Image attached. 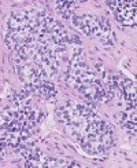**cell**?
<instances>
[{
  "instance_id": "1",
  "label": "cell",
  "mask_w": 137,
  "mask_h": 168,
  "mask_svg": "<svg viewBox=\"0 0 137 168\" xmlns=\"http://www.w3.org/2000/svg\"><path fill=\"white\" fill-rule=\"evenodd\" d=\"M6 141H7L8 148H12V149L18 148V146L21 145V139H19V137H18V134H14V132H10Z\"/></svg>"
},
{
  "instance_id": "2",
  "label": "cell",
  "mask_w": 137,
  "mask_h": 168,
  "mask_svg": "<svg viewBox=\"0 0 137 168\" xmlns=\"http://www.w3.org/2000/svg\"><path fill=\"white\" fill-rule=\"evenodd\" d=\"M10 17L15 18V20L19 21L21 24H22V22H24V20H25V12H24V10H12L11 14H10Z\"/></svg>"
},
{
  "instance_id": "3",
  "label": "cell",
  "mask_w": 137,
  "mask_h": 168,
  "mask_svg": "<svg viewBox=\"0 0 137 168\" xmlns=\"http://www.w3.org/2000/svg\"><path fill=\"white\" fill-rule=\"evenodd\" d=\"M18 137H19L21 142H26L28 139L30 138V129H26V128H21L18 131Z\"/></svg>"
},
{
  "instance_id": "4",
  "label": "cell",
  "mask_w": 137,
  "mask_h": 168,
  "mask_svg": "<svg viewBox=\"0 0 137 168\" xmlns=\"http://www.w3.org/2000/svg\"><path fill=\"white\" fill-rule=\"evenodd\" d=\"M71 21H73V25H74L75 28H78V29H81V28L84 26V22H82V17H81V15H73Z\"/></svg>"
},
{
  "instance_id": "5",
  "label": "cell",
  "mask_w": 137,
  "mask_h": 168,
  "mask_svg": "<svg viewBox=\"0 0 137 168\" xmlns=\"http://www.w3.org/2000/svg\"><path fill=\"white\" fill-rule=\"evenodd\" d=\"M54 24H55V18H52L51 15H47V18L44 20V26H45V29L51 30L54 26Z\"/></svg>"
},
{
  "instance_id": "6",
  "label": "cell",
  "mask_w": 137,
  "mask_h": 168,
  "mask_svg": "<svg viewBox=\"0 0 137 168\" xmlns=\"http://www.w3.org/2000/svg\"><path fill=\"white\" fill-rule=\"evenodd\" d=\"M70 36V43L73 44V46H81V39H79V36L77 34H69Z\"/></svg>"
},
{
  "instance_id": "7",
  "label": "cell",
  "mask_w": 137,
  "mask_h": 168,
  "mask_svg": "<svg viewBox=\"0 0 137 168\" xmlns=\"http://www.w3.org/2000/svg\"><path fill=\"white\" fill-rule=\"evenodd\" d=\"M73 15H74V8H66L62 12V18H65V20H70Z\"/></svg>"
},
{
  "instance_id": "8",
  "label": "cell",
  "mask_w": 137,
  "mask_h": 168,
  "mask_svg": "<svg viewBox=\"0 0 137 168\" xmlns=\"http://www.w3.org/2000/svg\"><path fill=\"white\" fill-rule=\"evenodd\" d=\"M95 72H96V73H101V75H103L104 72H106L103 62H100V61L96 62V65H95Z\"/></svg>"
},
{
  "instance_id": "9",
  "label": "cell",
  "mask_w": 137,
  "mask_h": 168,
  "mask_svg": "<svg viewBox=\"0 0 137 168\" xmlns=\"http://www.w3.org/2000/svg\"><path fill=\"white\" fill-rule=\"evenodd\" d=\"M45 112H43V110H40V112H37V119H36V121L37 123H43L44 120H45Z\"/></svg>"
},
{
  "instance_id": "10",
  "label": "cell",
  "mask_w": 137,
  "mask_h": 168,
  "mask_svg": "<svg viewBox=\"0 0 137 168\" xmlns=\"http://www.w3.org/2000/svg\"><path fill=\"white\" fill-rule=\"evenodd\" d=\"M127 120H129V117H127V112H126V110H123V112H121V115H119V121H121V124H123V123H126Z\"/></svg>"
},
{
  "instance_id": "11",
  "label": "cell",
  "mask_w": 137,
  "mask_h": 168,
  "mask_svg": "<svg viewBox=\"0 0 137 168\" xmlns=\"http://www.w3.org/2000/svg\"><path fill=\"white\" fill-rule=\"evenodd\" d=\"M122 25H125V26H133L135 28L136 25V18H132V20H125L122 22Z\"/></svg>"
},
{
  "instance_id": "12",
  "label": "cell",
  "mask_w": 137,
  "mask_h": 168,
  "mask_svg": "<svg viewBox=\"0 0 137 168\" xmlns=\"http://www.w3.org/2000/svg\"><path fill=\"white\" fill-rule=\"evenodd\" d=\"M56 167H69V161H66V160H56Z\"/></svg>"
},
{
  "instance_id": "13",
  "label": "cell",
  "mask_w": 137,
  "mask_h": 168,
  "mask_svg": "<svg viewBox=\"0 0 137 168\" xmlns=\"http://www.w3.org/2000/svg\"><path fill=\"white\" fill-rule=\"evenodd\" d=\"M81 30H82V33H85L87 36H92V33H91V28L87 26V25H84V26L81 28Z\"/></svg>"
},
{
  "instance_id": "14",
  "label": "cell",
  "mask_w": 137,
  "mask_h": 168,
  "mask_svg": "<svg viewBox=\"0 0 137 168\" xmlns=\"http://www.w3.org/2000/svg\"><path fill=\"white\" fill-rule=\"evenodd\" d=\"M117 4H118V2H107V6L111 8L114 12L117 11Z\"/></svg>"
},
{
  "instance_id": "15",
  "label": "cell",
  "mask_w": 137,
  "mask_h": 168,
  "mask_svg": "<svg viewBox=\"0 0 137 168\" xmlns=\"http://www.w3.org/2000/svg\"><path fill=\"white\" fill-rule=\"evenodd\" d=\"M48 168H54V167H56V160L55 158H51L49 157V161H48V166H47Z\"/></svg>"
},
{
  "instance_id": "16",
  "label": "cell",
  "mask_w": 137,
  "mask_h": 168,
  "mask_svg": "<svg viewBox=\"0 0 137 168\" xmlns=\"http://www.w3.org/2000/svg\"><path fill=\"white\" fill-rule=\"evenodd\" d=\"M69 167H71V168H79V167H81V164L77 163V161H70Z\"/></svg>"
}]
</instances>
